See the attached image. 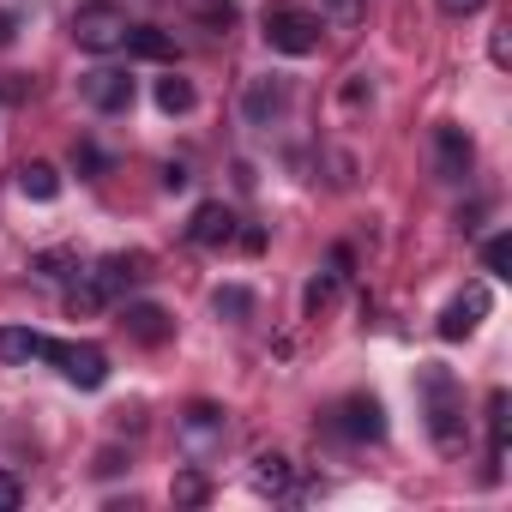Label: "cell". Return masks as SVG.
<instances>
[{
    "label": "cell",
    "mask_w": 512,
    "mask_h": 512,
    "mask_svg": "<svg viewBox=\"0 0 512 512\" xmlns=\"http://www.w3.org/2000/svg\"><path fill=\"white\" fill-rule=\"evenodd\" d=\"M416 392H422V410H428V434L446 458L464 452V404H458V380L446 368H422L416 374Z\"/></svg>",
    "instance_id": "cell-1"
},
{
    "label": "cell",
    "mask_w": 512,
    "mask_h": 512,
    "mask_svg": "<svg viewBox=\"0 0 512 512\" xmlns=\"http://www.w3.org/2000/svg\"><path fill=\"white\" fill-rule=\"evenodd\" d=\"M260 31L278 55H314L320 49V19L308 7H296V0H272L260 13Z\"/></svg>",
    "instance_id": "cell-2"
},
{
    "label": "cell",
    "mask_w": 512,
    "mask_h": 512,
    "mask_svg": "<svg viewBox=\"0 0 512 512\" xmlns=\"http://www.w3.org/2000/svg\"><path fill=\"white\" fill-rule=\"evenodd\" d=\"M127 13L121 7H109V0H91V7H79L73 13V43L85 49V55H115V49H127Z\"/></svg>",
    "instance_id": "cell-3"
},
{
    "label": "cell",
    "mask_w": 512,
    "mask_h": 512,
    "mask_svg": "<svg viewBox=\"0 0 512 512\" xmlns=\"http://www.w3.org/2000/svg\"><path fill=\"white\" fill-rule=\"evenodd\" d=\"M43 362H55L61 380H73V386H85V392H97V386L109 380V350H103V344H61V338H49Z\"/></svg>",
    "instance_id": "cell-4"
},
{
    "label": "cell",
    "mask_w": 512,
    "mask_h": 512,
    "mask_svg": "<svg viewBox=\"0 0 512 512\" xmlns=\"http://www.w3.org/2000/svg\"><path fill=\"white\" fill-rule=\"evenodd\" d=\"M181 452L187 458H211V452H223V440H229V416L217 410V404H187V416H181Z\"/></svg>",
    "instance_id": "cell-5"
},
{
    "label": "cell",
    "mask_w": 512,
    "mask_h": 512,
    "mask_svg": "<svg viewBox=\"0 0 512 512\" xmlns=\"http://www.w3.org/2000/svg\"><path fill=\"white\" fill-rule=\"evenodd\" d=\"M332 428H338L344 440H386V410H380V398L350 392V398L332 410Z\"/></svg>",
    "instance_id": "cell-6"
},
{
    "label": "cell",
    "mask_w": 512,
    "mask_h": 512,
    "mask_svg": "<svg viewBox=\"0 0 512 512\" xmlns=\"http://www.w3.org/2000/svg\"><path fill=\"white\" fill-rule=\"evenodd\" d=\"M488 302H494V296H488V284H470L464 296H452V302H446V314H440V338H446V344H458V338H470V332L482 326V314H488Z\"/></svg>",
    "instance_id": "cell-7"
},
{
    "label": "cell",
    "mask_w": 512,
    "mask_h": 512,
    "mask_svg": "<svg viewBox=\"0 0 512 512\" xmlns=\"http://www.w3.org/2000/svg\"><path fill=\"white\" fill-rule=\"evenodd\" d=\"M85 103L103 115H121V109H133V79L121 67H97V73H85Z\"/></svg>",
    "instance_id": "cell-8"
},
{
    "label": "cell",
    "mask_w": 512,
    "mask_h": 512,
    "mask_svg": "<svg viewBox=\"0 0 512 512\" xmlns=\"http://www.w3.org/2000/svg\"><path fill=\"white\" fill-rule=\"evenodd\" d=\"M470 163H476L470 133H464V127H440V133H434V169H440V181H464Z\"/></svg>",
    "instance_id": "cell-9"
},
{
    "label": "cell",
    "mask_w": 512,
    "mask_h": 512,
    "mask_svg": "<svg viewBox=\"0 0 512 512\" xmlns=\"http://www.w3.org/2000/svg\"><path fill=\"white\" fill-rule=\"evenodd\" d=\"M187 241H193V247H229V241H235V211H229L223 199H205V205L193 211V223H187Z\"/></svg>",
    "instance_id": "cell-10"
},
{
    "label": "cell",
    "mask_w": 512,
    "mask_h": 512,
    "mask_svg": "<svg viewBox=\"0 0 512 512\" xmlns=\"http://www.w3.org/2000/svg\"><path fill=\"white\" fill-rule=\"evenodd\" d=\"M91 278H97L109 296H115V290H133V284H145V278H151V253H109V260H103Z\"/></svg>",
    "instance_id": "cell-11"
},
{
    "label": "cell",
    "mask_w": 512,
    "mask_h": 512,
    "mask_svg": "<svg viewBox=\"0 0 512 512\" xmlns=\"http://www.w3.org/2000/svg\"><path fill=\"white\" fill-rule=\"evenodd\" d=\"M506 410H512V398L494 386L488 392V482H500V470H506V422H512Z\"/></svg>",
    "instance_id": "cell-12"
},
{
    "label": "cell",
    "mask_w": 512,
    "mask_h": 512,
    "mask_svg": "<svg viewBox=\"0 0 512 512\" xmlns=\"http://www.w3.org/2000/svg\"><path fill=\"white\" fill-rule=\"evenodd\" d=\"M121 326H127V338H139V344H169V332H175L157 302H133V308L121 314Z\"/></svg>",
    "instance_id": "cell-13"
},
{
    "label": "cell",
    "mask_w": 512,
    "mask_h": 512,
    "mask_svg": "<svg viewBox=\"0 0 512 512\" xmlns=\"http://www.w3.org/2000/svg\"><path fill=\"white\" fill-rule=\"evenodd\" d=\"M241 109H247V121H253V127L278 121V115H284V85H278V79H253V85H247V103H241Z\"/></svg>",
    "instance_id": "cell-14"
},
{
    "label": "cell",
    "mask_w": 512,
    "mask_h": 512,
    "mask_svg": "<svg viewBox=\"0 0 512 512\" xmlns=\"http://www.w3.org/2000/svg\"><path fill=\"white\" fill-rule=\"evenodd\" d=\"M49 338L43 332H25V326H0V362H43Z\"/></svg>",
    "instance_id": "cell-15"
},
{
    "label": "cell",
    "mask_w": 512,
    "mask_h": 512,
    "mask_svg": "<svg viewBox=\"0 0 512 512\" xmlns=\"http://www.w3.org/2000/svg\"><path fill=\"white\" fill-rule=\"evenodd\" d=\"M290 482H296V464L284 452H260V458H253V488H260V494H284Z\"/></svg>",
    "instance_id": "cell-16"
},
{
    "label": "cell",
    "mask_w": 512,
    "mask_h": 512,
    "mask_svg": "<svg viewBox=\"0 0 512 512\" xmlns=\"http://www.w3.org/2000/svg\"><path fill=\"white\" fill-rule=\"evenodd\" d=\"M127 49H133L139 61H175V37L157 31V25H133V31H127Z\"/></svg>",
    "instance_id": "cell-17"
},
{
    "label": "cell",
    "mask_w": 512,
    "mask_h": 512,
    "mask_svg": "<svg viewBox=\"0 0 512 512\" xmlns=\"http://www.w3.org/2000/svg\"><path fill=\"white\" fill-rule=\"evenodd\" d=\"M19 193L49 205V199L61 193V169H55V163H19Z\"/></svg>",
    "instance_id": "cell-18"
},
{
    "label": "cell",
    "mask_w": 512,
    "mask_h": 512,
    "mask_svg": "<svg viewBox=\"0 0 512 512\" xmlns=\"http://www.w3.org/2000/svg\"><path fill=\"white\" fill-rule=\"evenodd\" d=\"M211 314H217V320H229V326H241V320L253 314V290H241V284H223V290L211 296Z\"/></svg>",
    "instance_id": "cell-19"
},
{
    "label": "cell",
    "mask_w": 512,
    "mask_h": 512,
    "mask_svg": "<svg viewBox=\"0 0 512 512\" xmlns=\"http://www.w3.org/2000/svg\"><path fill=\"white\" fill-rule=\"evenodd\" d=\"M103 302H109V290H103V284H97V278H91V272H79V284H73V290H67V314H73V320H79V314H97V308H103Z\"/></svg>",
    "instance_id": "cell-20"
},
{
    "label": "cell",
    "mask_w": 512,
    "mask_h": 512,
    "mask_svg": "<svg viewBox=\"0 0 512 512\" xmlns=\"http://www.w3.org/2000/svg\"><path fill=\"white\" fill-rule=\"evenodd\" d=\"M169 500H175V506H205V500H211V482H205V470H175V482H169Z\"/></svg>",
    "instance_id": "cell-21"
},
{
    "label": "cell",
    "mask_w": 512,
    "mask_h": 512,
    "mask_svg": "<svg viewBox=\"0 0 512 512\" xmlns=\"http://www.w3.org/2000/svg\"><path fill=\"white\" fill-rule=\"evenodd\" d=\"M157 109H163V115H187V109H193V85H187L181 73L157 79Z\"/></svg>",
    "instance_id": "cell-22"
},
{
    "label": "cell",
    "mask_w": 512,
    "mask_h": 512,
    "mask_svg": "<svg viewBox=\"0 0 512 512\" xmlns=\"http://www.w3.org/2000/svg\"><path fill=\"white\" fill-rule=\"evenodd\" d=\"M482 266H488V278H512V235L482 241Z\"/></svg>",
    "instance_id": "cell-23"
},
{
    "label": "cell",
    "mask_w": 512,
    "mask_h": 512,
    "mask_svg": "<svg viewBox=\"0 0 512 512\" xmlns=\"http://www.w3.org/2000/svg\"><path fill=\"white\" fill-rule=\"evenodd\" d=\"M338 284H344V278H332V272H326V278H314V284H308V296H302V308H308V314H320V308L332 302V290H338Z\"/></svg>",
    "instance_id": "cell-24"
},
{
    "label": "cell",
    "mask_w": 512,
    "mask_h": 512,
    "mask_svg": "<svg viewBox=\"0 0 512 512\" xmlns=\"http://www.w3.org/2000/svg\"><path fill=\"white\" fill-rule=\"evenodd\" d=\"M199 19H205L211 31H229V25H235V7H229V0H199Z\"/></svg>",
    "instance_id": "cell-25"
},
{
    "label": "cell",
    "mask_w": 512,
    "mask_h": 512,
    "mask_svg": "<svg viewBox=\"0 0 512 512\" xmlns=\"http://www.w3.org/2000/svg\"><path fill=\"white\" fill-rule=\"evenodd\" d=\"M19 500H25L19 476H13V470H0V512H19Z\"/></svg>",
    "instance_id": "cell-26"
},
{
    "label": "cell",
    "mask_w": 512,
    "mask_h": 512,
    "mask_svg": "<svg viewBox=\"0 0 512 512\" xmlns=\"http://www.w3.org/2000/svg\"><path fill=\"white\" fill-rule=\"evenodd\" d=\"M67 266H73V253H37V272L43 278H67Z\"/></svg>",
    "instance_id": "cell-27"
},
{
    "label": "cell",
    "mask_w": 512,
    "mask_h": 512,
    "mask_svg": "<svg viewBox=\"0 0 512 512\" xmlns=\"http://www.w3.org/2000/svg\"><path fill=\"white\" fill-rule=\"evenodd\" d=\"M488 55H494V67H512V25H500V31H494Z\"/></svg>",
    "instance_id": "cell-28"
},
{
    "label": "cell",
    "mask_w": 512,
    "mask_h": 512,
    "mask_svg": "<svg viewBox=\"0 0 512 512\" xmlns=\"http://www.w3.org/2000/svg\"><path fill=\"white\" fill-rule=\"evenodd\" d=\"M482 7H488V0H440L446 19H470V13H482Z\"/></svg>",
    "instance_id": "cell-29"
},
{
    "label": "cell",
    "mask_w": 512,
    "mask_h": 512,
    "mask_svg": "<svg viewBox=\"0 0 512 512\" xmlns=\"http://www.w3.org/2000/svg\"><path fill=\"white\" fill-rule=\"evenodd\" d=\"M187 181H193V175H187V163H163V187H169V193H181Z\"/></svg>",
    "instance_id": "cell-30"
},
{
    "label": "cell",
    "mask_w": 512,
    "mask_h": 512,
    "mask_svg": "<svg viewBox=\"0 0 512 512\" xmlns=\"http://www.w3.org/2000/svg\"><path fill=\"white\" fill-rule=\"evenodd\" d=\"M13 43V13H0V49Z\"/></svg>",
    "instance_id": "cell-31"
}]
</instances>
